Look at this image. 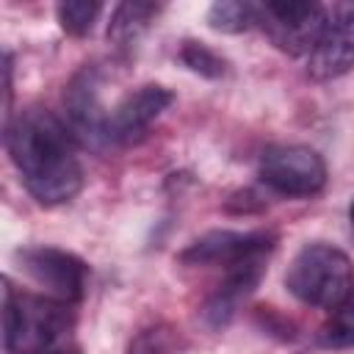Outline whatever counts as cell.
<instances>
[{"mask_svg":"<svg viewBox=\"0 0 354 354\" xmlns=\"http://www.w3.org/2000/svg\"><path fill=\"white\" fill-rule=\"evenodd\" d=\"M6 149L36 202L64 205L83 188V166L75 152V136L50 111H19L6 124Z\"/></svg>","mask_w":354,"mask_h":354,"instance_id":"6da1fadb","label":"cell"},{"mask_svg":"<svg viewBox=\"0 0 354 354\" xmlns=\"http://www.w3.org/2000/svg\"><path fill=\"white\" fill-rule=\"evenodd\" d=\"M72 315L69 304L50 296L19 293L3 279V346L8 354H47L64 348Z\"/></svg>","mask_w":354,"mask_h":354,"instance_id":"7a4b0ae2","label":"cell"},{"mask_svg":"<svg viewBox=\"0 0 354 354\" xmlns=\"http://www.w3.org/2000/svg\"><path fill=\"white\" fill-rule=\"evenodd\" d=\"M285 285L299 301L335 310L354 290V266L337 246L307 243L288 266Z\"/></svg>","mask_w":354,"mask_h":354,"instance_id":"3957f363","label":"cell"},{"mask_svg":"<svg viewBox=\"0 0 354 354\" xmlns=\"http://www.w3.org/2000/svg\"><path fill=\"white\" fill-rule=\"evenodd\" d=\"M326 19V6L299 0L257 3V25L288 55H310Z\"/></svg>","mask_w":354,"mask_h":354,"instance_id":"277c9868","label":"cell"},{"mask_svg":"<svg viewBox=\"0 0 354 354\" xmlns=\"http://www.w3.org/2000/svg\"><path fill=\"white\" fill-rule=\"evenodd\" d=\"M260 180L282 196H313L326 183V163L310 147L279 144L260 155Z\"/></svg>","mask_w":354,"mask_h":354,"instance_id":"5b68a950","label":"cell"},{"mask_svg":"<svg viewBox=\"0 0 354 354\" xmlns=\"http://www.w3.org/2000/svg\"><path fill=\"white\" fill-rule=\"evenodd\" d=\"M17 260L19 268L44 290V296L61 304H75L83 299L88 268L77 254L55 246H28L17 252Z\"/></svg>","mask_w":354,"mask_h":354,"instance_id":"8992f818","label":"cell"},{"mask_svg":"<svg viewBox=\"0 0 354 354\" xmlns=\"http://www.w3.org/2000/svg\"><path fill=\"white\" fill-rule=\"evenodd\" d=\"M354 66V3L326 6V19L313 53L307 55V72L315 80H332Z\"/></svg>","mask_w":354,"mask_h":354,"instance_id":"52a82bcc","label":"cell"},{"mask_svg":"<svg viewBox=\"0 0 354 354\" xmlns=\"http://www.w3.org/2000/svg\"><path fill=\"white\" fill-rule=\"evenodd\" d=\"M66 105V127L83 147H111V133H108V116L111 111L102 108L100 102V75L94 66H86L72 77L64 94Z\"/></svg>","mask_w":354,"mask_h":354,"instance_id":"ba28073f","label":"cell"},{"mask_svg":"<svg viewBox=\"0 0 354 354\" xmlns=\"http://www.w3.org/2000/svg\"><path fill=\"white\" fill-rule=\"evenodd\" d=\"M171 91L163 86H141L130 91L108 116L111 144H127L147 133V127L171 105Z\"/></svg>","mask_w":354,"mask_h":354,"instance_id":"9c48e42d","label":"cell"},{"mask_svg":"<svg viewBox=\"0 0 354 354\" xmlns=\"http://www.w3.org/2000/svg\"><path fill=\"white\" fill-rule=\"evenodd\" d=\"M263 249H274V235L221 230V232H207L205 238L194 241L180 257L185 263H194V266H224V268H230L232 263H238V260H243L254 252H263Z\"/></svg>","mask_w":354,"mask_h":354,"instance_id":"30bf717a","label":"cell"},{"mask_svg":"<svg viewBox=\"0 0 354 354\" xmlns=\"http://www.w3.org/2000/svg\"><path fill=\"white\" fill-rule=\"evenodd\" d=\"M158 17V6L155 3H119L111 14L108 22V41L116 44L119 50L136 47V41L144 36V30L149 28V22Z\"/></svg>","mask_w":354,"mask_h":354,"instance_id":"8fae6325","label":"cell"},{"mask_svg":"<svg viewBox=\"0 0 354 354\" xmlns=\"http://www.w3.org/2000/svg\"><path fill=\"white\" fill-rule=\"evenodd\" d=\"M207 22L213 30L221 33H243L257 25V3H243V0L213 3L207 11Z\"/></svg>","mask_w":354,"mask_h":354,"instance_id":"7c38bea8","label":"cell"},{"mask_svg":"<svg viewBox=\"0 0 354 354\" xmlns=\"http://www.w3.org/2000/svg\"><path fill=\"white\" fill-rule=\"evenodd\" d=\"M100 11H102V6L94 3V0H66V3H58V8H55L58 22H61V28L69 36H86V33H91Z\"/></svg>","mask_w":354,"mask_h":354,"instance_id":"4fadbf2b","label":"cell"},{"mask_svg":"<svg viewBox=\"0 0 354 354\" xmlns=\"http://www.w3.org/2000/svg\"><path fill=\"white\" fill-rule=\"evenodd\" d=\"M318 340L324 346H354V290L340 307L332 310L329 324L321 329Z\"/></svg>","mask_w":354,"mask_h":354,"instance_id":"5bb4252c","label":"cell"},{"mask_svg":"<svg viewBox=\"0 0 354 354\" xmlns=\"http://www.w3.org/2000/svg\"><path fill=\"white\" fill-rule=\"evenodd\" d=\"M180 58H183V64L188 69H194V72H199L205 77H218L224 72V61L213 50L199 44V41H185L183 50H180Z\"/></svg>","mask_w":354,"mask_h":354,"instance_id":"9a60e30c","label":"cell"},{"mask_svg":"<svg viewBox=\"0 0 354 354\" xmlns=\"http://www.w3.org/2000/svg\"><path fill=\"white\" fill-rule=\"evenodd\" d=\"M177 346L171 329L166 326H152V329H144L133 337L127 354H171Z\"/></svg>","mask_w":354,"mask_h":354,"instance_id":"2e32d148","label":"cell"},{"mask_svg":"<svg viewBox=\"0 0 354 354\" xmlns=\"http://www.w3.org/2000/svg\"><path fill=\"white\" fill-rule=\"evenodd\" d=\"M47 354H80L75 346H64V348H55V351H47Z\"/></svg>","mask_w":354,"mask_h":354,"instance_id":"e0dca14e","label":"cell"},{"mask_svg":"<svg viewBox=\"0 0 354 354\" xmlns=\"http://www.w3.org/2000/svg\"><path fill=\"white\" fill-rule=\"evenodd\" d=\"M348 218H351V230H354V202H351V207H348Z\"/></svg>","mask_w":354,"mask_h":354,"instance_id":"ac0fdd59","label":"cell"}]
</instances>
